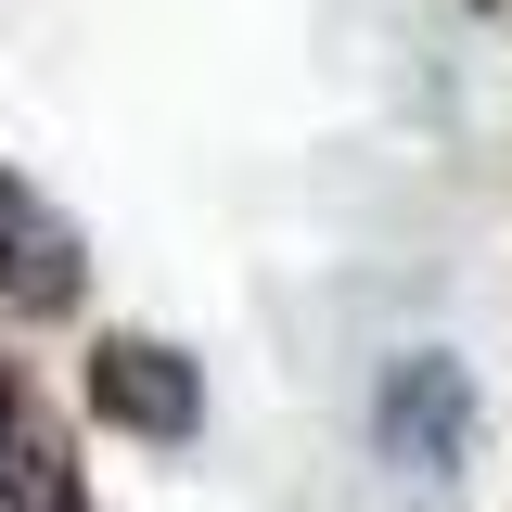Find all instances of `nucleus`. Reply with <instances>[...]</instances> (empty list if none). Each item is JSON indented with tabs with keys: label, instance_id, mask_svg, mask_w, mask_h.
Segmentation results:
<instances>
[{
	"label": "nucleus",
	"instance_id": "f03ea898",
	"mask_svg": "<svg viewBox=\"0 0 512 512\" xmlns=\"http://www.w3.org/2000/svg\"><path fill=\"white\" fill-rule=\"evenodd\" d=\"M90 397H103V423H128V436H154V448H180L205 423V372H192L180 346H154V333H116L90 359Z\"/></svg>",
	"mask_w": 512,
	"mask_h": 512
},
{
	"label": "nucleus",
	"instance_id": "7ed1b4c3",
	"mask_svg": "<svg viewBox=\"0 0 512 512\" xmlns=\"http://www.w3.org/2000/svg\"><path fill=\"white\" fill-rule=\"evenodd\" d=\"M0 308H26V320L77 308V231H64L13 167H0Z\"/></svg>",
	"mask_w": 512,
	"mask_h": 512
},
{
	"label": "nucleus",
	"instance_id": "f257e3e1",
	"mask_svg": "<svg viewBox=\"0 0 512 512\" xmlns=\"http://www.w3.org/2000/svg\"><path fill=\"white\" fill-rule=\"evenodd\" d=\"M372 436H384V461H410V474H461V461H474V372H461V359H436V346L384 359V384H372Z\"/></svg>",
	"mask_w": 512,
	"mask_h": 512
},
{
	"label": "nucleus",
	"instance_id": "20e7f679",
	"mask_svg": "<svg viewBox=\"0 0 512 512\" xmlns=\"http://www.w3.org/2000/svg\"><path fill=\"white\" fill-rule=\"evenodd\" d=\"M0 500H13V512H77V474H64V448L39 436L13 397H0Z\"/></svg>",
	"mask_w": 512,
	"mask_h": 512
}]
</instances>
